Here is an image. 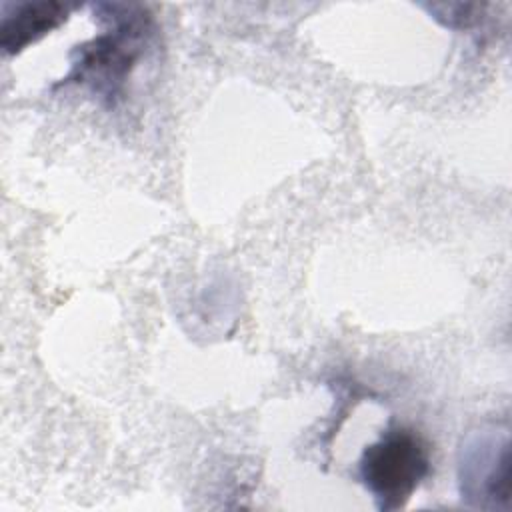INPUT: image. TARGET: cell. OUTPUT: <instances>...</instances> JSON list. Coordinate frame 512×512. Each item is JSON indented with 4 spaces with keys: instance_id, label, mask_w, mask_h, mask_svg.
<instances>
[{
    "instance_id": "1",
    "label": "cell",
    "mask_w": 512,
    "mask_h": 512,
    "mask_svg": "<svg viewBox=\"0 0 512 512\" xmlns=\"http://www.w3.org/2000/svg\"><path fill=\"white\" fill-rule=\"evenodd\" d=\"M94 12L104 32L72 50L62 84L84 86L114 106L152 38V16L144 6L126 2H98Z\"/></svg>"
},
{
    "instance_id": "2",
    "label": "cell",
    "mask_w": 512,
    "mask_h": 512,
    "mask_svg": "<svg viewBox=\"0 0 512 512\" xmlns=\"http://www.w3.org/2000/svg\"><path fill=\"white\" fill-rule=\"evenodd\" d=\"M428 474V446L420 434L406 426L388 428L364 448L358 462L360 482L372 494L378 510L384 512L402 508Z\"/></svg>"
},
{
    "instance_id": "3",
    "label": "cell",
    "mask_w": 512,
    "mask_h": 512,
    "mask_svg": "<svg viewBox=\"0 0 512 512\" xmlns=\"http://www.w3.org/2000/svg\"><path fill=\"white\" fill-rule=\"evenodd\" d=\"M462 498L476 500L480 508L508 506L510 500V442L490 432L472 438L460 456Z\"/></svg>"
},
{
    "instance_id": "4",
    "label": "cell",
    "mask_w": 512,
    "mask_h": 512,
    "mask_svg": "<svg viewBox=\"0 0 512 512\" xmlns=\"http://www.w3.org/2000/svg\"><path fill=\"white\" fill-rule=\"evenodd\" d=\"M70 6L56 0L8 4L0 18V48L4 54H20L68 20Z\"/></svg>"
},
{
    "instance_id": "5",
    "label": "cell",
    "mask_w": 512,
    "mask_h": 512,
    "mask_svg": "<svg viewBox=\"0 0 512 512\" xmlns=\"http://www.w3.org/2000/svg\"><path fill=\"white\" fill-rule=\"evenodd\" d=\"M440 24L452 30H470L484 20V12L488 4L474 2H444V4H428L424 6Z\"/></svg>"
}]
</instances>
